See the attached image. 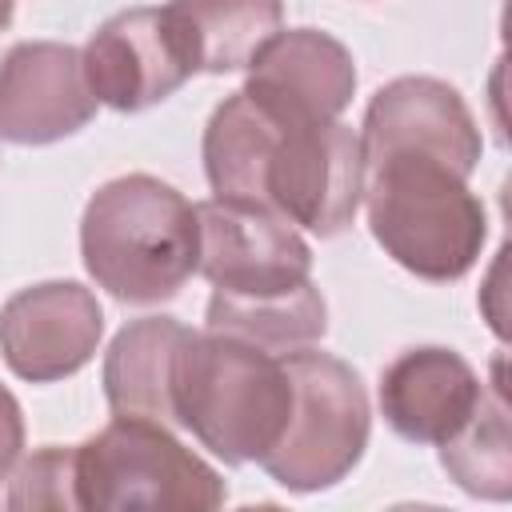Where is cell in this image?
<instances>
[{
	"label": "cell",
	"mask_w": 512,
	"mask_h": 512,
	"mask_svg": "<svg viewBox=\"0 0 512 512\" xmlns=\"http://www.w3.org/2000/svg\"><path fill=\"white\" fill-rule=\"evenodd\" d=\"M80 60L96 104H108L116 112L152 108L192 76V64L164 8L116 12L88 36Z\"/></svg>",
	"instance_id": "obj_9"
},
{
	"label": "cell",
	"mask_w": 512,
	"mask_h": 512,
	"mask_svg": "<svg viewBox=\"0 0 512 512\" xmlns=\"http://www.w3.org/2000/svg\"><path fill=\"white\" fill-rule=\"evenodd\" d=\"M284 368L292 380V412L260 468L288 492L332 488L364 456L372 428L368 392L344 360L312 344L284 352Z\"/></svg>",
	"instance_id": "obj_6"
},
{
	"label": "cell",
	"mask_w": 512,
	"mask_h": 512,
	"mask_svg": "<svg viewBox=\"0 0 512 512\" xmlns=\"http://www.w3.org/2000/svg\"><path fill=\"white\" fill-rule=\"evenodd\" d=\"M164 16L192 72H236L280 32V0H168Z\"/></svg>",
	"instance_id": "obj_15"
},
{
	"label": "cell",
	"mask_w": 512,
	"mask_h": 512,
	"mask_svg": "<svg viewBox=\"0 0 512 512\" xmlns=\"http://www.w3.org/2000/svg\"><path fill=\"white\" fill-rule=\"evenodd\" d=\"M96 112L80 48L24 40L0 60V140L52 144L80 132Z\"/></svg>",
	"instance_id": "obj_10"
},
{
	"label": "cell",
	"mask_w": 512,
	"mask_h": 512,
	"mask_svg": "<svg viewBox=\"0 0 512 512\" xmlns=\"http://www.w3.org/2000/svg\"><path fill=\"white\" fill-rule=\"evenodd\" d=\"M484 380L452 348H408L380 372V412L412 444H444L480 404Z\"/></svg>",
	"instance_id": "obj_13"
},
{
	"label": "cell",
	"mask_w": 512,
	"mask_h": 512,
	"mask_svg": "<svg viewBox=\"0 0 512 512\" xmlns=\"http://www.w3.org/2000/svg\"><path fill=\"white\" fill-rule=\"evenodd\" d=\"M172 412L224 464H260L292 412L284 356L212 328L188 332L172 368Z\"/></svg>",
	"instance_id": "obj_2"
},
{
	"label": "cell",
	"mask_w": 512,
	"mask_h": 512,
	"mask_svg": "<svg viewBox=\"0 0 512 512\" xmlns=\"http://www.w3.org/2000/svg\"><path fill=\"white\" fill-rule=\"evenodd\" d=\"M244 92L284 120H340L356 92L352 52L320 28L276 32L248 64Z\"/></svg>",
	"instance_id": "obj_11"
},
{
	"label": "cell",
	"mask_w": 512,
	"mask_h": 512,
	"mask_svg": "<svg viewBox=\"0 0 512 512\" xmlns=\"http://www.w3.org/2000/svg\"><path fill=\"white\" fill-rule=\"evenodd\" d=\"M192 328L172 316H144L116 332L104 356V396L112 416H136L176 428L172 412V368Z\"/></svg>",
	"instance_id": "obj_14"
},
{
	"label": "cell",
	"mask_w": 512,
	"mask_h": 512,
	"mask_svg": "<svg viewBox=\"0 0 512 512\" xmlns=\"http://www.w3.org/2000/svg\"><path fill=\"white\" fill-rule=\"evenodd\" d=\"M104 332V312L84 284L48 280L20 288L0 308V352L20 380L48 384L80 372Z\"/></svg>",
	"instance_id": "obj_8"
},
{
	"label": "cell",
	"mask_w": 512,
	"mask_h": 512,
	"mask_svg": "<svg viewBox=\"0 0 512 512\" xmlns=\"http://www.w3.org/2000/svg\"><path fill=\"white\" fill-rule=\"evenodd\" d=\"M200 252L196 272L212 292L228 296H272L312 280V252L296 224L280 220L268 208L236 200H200L196 204Z\"/></svg>",
	"instance_id": "obj_7"
},
{
	"label": "cell",
	"mask_w": 512,
	"mask_h": 512,
	"mask_svg": "<svg viewBox=\"0 0 512 512\" xmlns=\"http://www.w3.org/2000/svg\"><path fill=\"white\" fill-rule=\"evenodd\" d=\"M208 328L212 332H228L240 340H252L276 356L308 348L324 336L328 328V312H324V296L312 280L288 288V292H272V296H228V292H212L208 296Z\"/></svg>",
	"instance_id": "obj_16"
},
{
	"label": "cell",
	"mask_w": 512,
	"mask_h": 512,
	"mask_svg": "<svg viewBox=\"0 0 512 512\" xmlns=\"http://www.w3.org/2000/svg\"><path fill=\"white\" fill-rule=\"evenodd\" d=\"M12 12H16V0H0V28L12 24Z\"/></svg>",
	"instance_id": "obj_20"
},
{
	"label": "cell",
	"mask_w": 512,
	"mask_h": 512,
	"mask_svg": "<svg viewBox=\"0 0 512 512\" xmlns=\"http://www.w3.org/2000/svg\"><path fill=\"white\" fill-rule=\"evenodd\" d=\"M204 172L216 200L268 208L316 236L344 232L364 192L360 140L348 124L284 120L244 88L204 128Z\"/></svg>",
	"instance_id": "obj_1"
},
{
	"label": "cell",
	"mask_w": 512,
	"mask_h": 512,
	"mask_svg": "<svg viewBox=\"0 0 512 512\" xmlns=\"http://www.w3.org/2000/svg\"><path fill=\"white\" fill-rule=\"evenodd\" d=\"M360 160L384 152H432L472 176L480 160V128L460 92L432 76H400L384 84L356 132Z\"/></svg>",
	"instance_id": "obj_12"
},
{
	"label": "cell",
	"mask_w": 512,
	"mask_h": 512,
	"mask_svg": "<svg viewBox=\"0 0 512 512\" xmlns=\"http://www.w3.org/2000/svg\"><path fill=\"white\" fill-rule=\"evenodd\" d=\"M440 464L452 480L484 500H508L512 492V444H508V404L500 376L484 388L476 412L440 444Z\"/></svg>",
	"instance_id": "obj_17"
},
{
	"label": "cell",
	"mask_w": 512,
	"mask_h": 512,
	"mask_svg": "<svg viewBox=\"0 0 512 512\" xmlns=\"http://www.w3.org/2000/svg\"><path fill=\"white\" fill-rule=\"evenodd\" d=\"M80 508H220L228 488L168 424L112 416L72 448Z\"/></svg>",
	"instance_id": "obj_5"
},
{
	"label": "cell",
	"mask_w": 512,
	"mask_h": 512,
	"mask_svg": "<svg viewBox=\"0 0 512 512\" xmlns=\"http://www.w3.org/2000/svg\"><path fill=\"white\" fill-rule=\"evenodd\" d=\"M80 252L108 296L124 304L172 300L196 272V204L156 176H116L84 208Z\"/></svg>",
	"instance_id": "obj_4"
},
{
	"label": "cell",
	"mask_w": 512,
	"mask_h": 512,
	"mask_svg": "<svg viewBox=\"0 0 512 512\" xmlns=\"http://www.w3.org/2000/svg\"><path fill=\"white\" fill-rule=\"evenodd\" d=\"M8 508H80L76 504V468L72 448H40L16 472L4 496Z\"/></svg>",
	"instance_id": "obj_18"
},
{
	"label": "cell",
	"mask_w": 512,
	"mask_h": 512,
	"mask_svg": "<svg viewBox=\"0 0 512 512\" xmlns=\"http://www.w3.org/2000/svg\"><path fill=\"white\" fill-rule=\"evenodd\" d=\"M24 448V420H20V404L16 396L0 384V480H8L16 456Z\"/></svg>",
	"instance_id": "obj_19"
},
{
	"label": "cell",
	"mask_w": 512,
	"mask_h": 512,
	"mask_svg": "<svg viewBox=\"0 0 512 512\" xmlns=\"http://www.w3.org/2000/svg\"><path fill=\"white\" fill-rule=\"evenodd\" d=\"M360 204L376 244L424 280H460L488 236V216L468 188V172L432 152L364 160Z\"/></svg>",
	"instance_id": "obj_3"
}]
</instances>
